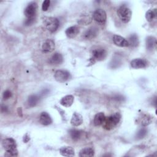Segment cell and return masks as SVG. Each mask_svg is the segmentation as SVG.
Returning <instances> with one entry per match:
<instances>
[{
    "label": "cell",
    "instance_id": "obj_18",
    "mask_svg": "<svg viewBox=\"0 0 157 157\" xmlns=\"http://www.w3.org/2000/svg\"><path fill=\"white\" fill-rule=\"evenodd\" d=\"M74 97L72 95L69 94L63 97L60 100L59 103L64 107H69L72 105L74 102Z\"/></svg>",
    "mask_w": 157,
    "mask_h": 157
},
{
    "label": "cell",
    "instance_id": "obj_15",
    "mask_svg": "<svg viewBox=\"0 0 157 157\" xmlns=\"http://www.w3.org/2000/svg\"><path fill=\"white\" fill-rule=\"evenodd\" d=\"M39 121L40 123L44 126L49 125L52 123V120L50 115L46 112H43L40 113Z\"/></svg>",
    "mask_w": 157,
    "mask_h": 157
},
{
    "label": "cell",
    "instance_id": "obj_14",
    "mask_svg": "<svg viewBox=\"0 0 157 157\" xmlns=\"http://www.w3.org/2000/svg\"><path fill=\"white\" fill-rule=\"evenodd\" d=\"M63 62V55L59 53H55L49 59V63L52 65H59Z\"/></svg>",
    "mask_w": 157,
    "mask_h": 157
},
{
    "label": "cell",
    "instance_id": "obj_31",
    "mask_svg": "<svg viewBox=\"0 0 157 157\" xmlns=\"http://www.w3.org/2000/svg\"><path fill=\"white\" fill-rule=\"evenodd\" d=\"M29 140H30V138H29V137L28 136V134H26L24 136V137H23V141L26 143V142H28Z\"/></svg>",
    "mask_w": 157,
    "mask_h": 157
},
{
    "label": "cell",
    "instance_id": "obj_21",
    "mask_svg": "<svg viewBox=\"0 0 157 157\" xmlns=\"http://www.w3.org/2000/svg\"><path fill=\"white\" fill-rule=\"evenodd\" d=\"M105 118H106V117L103 112L97 113L94 117V120H93L94 124L96 126L102 125L103 124V123L104 122Z\"/></svg>",
    "mask_w": 157,
    "mask_h": 157
},
{
    "label": "cell",
    "instance_id": "obj_6",
    "mask_svg": "<svg viewBox=\"0 0 157 157\" xmlns=\"http://www.w3.org/2000/svg\"><path fill=\"white\" fill-rule=\"evenodd\" d=\"M71 77V74L69 71L63 69L57 70L54 74L55 79L60 83H63L68 80H69Z\"/></svg>",
    "mask_w": 157,
    "mask_h": 157
},
{
    "label": "cell",
    "instance_id": "obj_8",
    "mask_svg": "<svg viewBox=\"0 0 157 157\" xmlns=\"http://www.w3.org/2000/svg\"><path fill=\"white\" fill-rule=\"evenodd\" d=\"M93 18L94 20L97 23L100 24H104L107 19L106 12L102 9H98L93 12Z\"/></svg>",
    "mask_w": 157,
    "mask_h": 157
},
{
    "label": "cell",
    "instance_id": "obj_9",
    "mask_svg": "<svg viewBox=\"0 0 157 157\" xmlns=\"http://www.w3.org/2000/svg\"><path fill=\"white\" fill-rule=\"evenodd\" d=\"M98 28L96 26H91L87 29L83 34V37L86 40H91L94 39L98 34Z\"/></svg>",
    "mask_w": 157,
    "mask_h": 157
},
{
    "label": "cell",
    "instance_id": "obj_4",
    "mask_svg": "<svg viewBox=\"0 0 157 157\" xmlns=\"http://www.w3.org/2000/svg\"><path fill=\"white\" fill-rule=\"evenodd\" d=\"M44 25L45 28L51 33L56 31L59 25V21L55 17H45L44 19Z\"/></svg>",
    "mask_w": 157,
    "mask_h": 157
},
{
    "label": "cell",
    "instance_id": "obj_10",
    "mask_svg": "<svg viewBox=\"0 0 157 157\" xmlns=\"http://www.w3.org/2000/svg\"><path fill=\"white\" fill-rule=\"evenodd\" d=\"M130 64L134 69H142L147 66L148 63L143 58H136L131 61Z\"/></svg>",
    "mask_w": 157,
    "mask_h": 157
},
{
    "label": "cell",
    "instance_id": "obj_25",
    "mask_svg": "<svg viewBox=\"0 0 157 157\" xmlns=\"http://www.w3.org/2000/svg\"><path fill=\"white\" fill-rule=\"evenodd\" d=\"M157 15L156 9H149L145 13V18L148 21H151Z\"/></svg>",
    "mask_w": 157,
    "mask_h": 157
},
{
    "label": "cell",
    "instance_id": "obj_19",
    "mask_svg": "<svg viewBox=\"0 0 157 157\" xmlns=\"http://www.w3.org/2000/svg\"><path fill=\"white\" fill-rule=\"evenodd\" d=\"M59 153L64 156H74L75 155L74 148L69 146H64L60 148Z\"/></svg>",
    "mask_w": 157,
    "mask_h": 157
},
{
    "label": "cell",
    "instance_id": "obj_22",
    "mask_svg": "<svg viewBox=\"0 0 157 157\" xmlns=\"http://www.w3.org/2000/svg\"><path fill=\"white\" fill-rule=\"evenodd\" d=\"M78 155L80 157H91L94 155V150L91 147H86L80 151Z\"/></svg>",
    "mask_w": 157,
    "mask_h": 157
},
{
    "label": "cell",
    "instance_id": "obj_30",
    "mask_svg": "<svg viewBox=\"0 0 157 157\" xmlns=\"http://www.w3.org/2000/svg\"><path fill=\"white\" fill-rule=\"evenodd\" d=\"M8 111V108L7 106H6L5 105H2L1 106V112L2 113H5L7 112Z\"/></svg>",
    "mask_w": 157,
    "mask_h": 157
},
{
    "label": "cell",
    "instance_id": "obj_13",
    "mask_svg": "<svg viewBox=\"0 0 157 157\" xmlns=\"http://www.w3.org/2000/svg\"><path fill=\"white\" fill-rule=\"evenodd\" d=\"M79 33V28L77 26H72L66 29L65 34L66 36L70 39L75 37Z\"/></svg>",
    "mask_w": 157,
    "mask_h": 157
},
{
    "label": "cell",
    "instance_id": "obj_5",
    "mask_svg": "<svg viewBox=\"0 0 157 157\" xmlns=\"http://www.w3.org/2000/svg\"><path fill=\"white\" fill-rule=\"evenodd\" d=\"M37 10V4L36 2H31L28 4L24 10V14L27 19H35Z\"/></svg>",
    "mask_w": 157,
    "mask_h": 157
},
{
    "label": "cell",
    "instance_id": "obj_11",
    "mask_svg": "<svg viewBox=\"0 0 157 157\" xmlns=\"http://www.w3.org/2000/svg\"><path fill=\"white\" fill-rule=\"evenodd\" d=\"M55 48V44L53 40L48 39L44 41L42 45V50L44 53H50L54 50Z\"/></svg>",
    "mask_w": 157,
    "mask_h": 157
},
{
    "label": "cell",
    "instance_id": "obj_26",
    "mask_svg": "<svg viewBox=\"0 0 157 157\" xmlns=\"http://www.w3.org/2000/svg\"><path fill=\"white\" fill-rule=\"evenodd\" d=\"M69 132L71 139L73 140H75V141L78 140L81 137V136H82L81 131L75 129H72L69 130Z\"/></svg>",
    "mask_w": 157,
    "mask_h": 157
},
{
    "label": "cell",
    "instance_id": "obj_29",
    "mask_svg": "<svg viewBox=\"0 0 157 157\" xmlns=\"http://www.w3.org/2000/svg\"><path fill=\"white\" fill-rule=\"evenodd\" d=\"M11 96H12V93H11V91H9V90H6V91L3 93L2 97H3V99H4V100H6V99H9Z\"/></svg>",
    "mask_w": 157,
    "mask_h": 157
},
{
    "label": "cell",
    "instance_id": "obj_12",
    "mask_svg": "<svg viewBox=\"0 0 157 157\" xmlns=\"http://www.w3.org/2000/svg\"><path fill=\"white\" fill-rule=\"evenodd\" d=\"M113 44L120 47H129V44L128 40L119 35H114L113 37Z\"/></svg>",
    "mask_w": 157,
    "mask_h": 157
},
{
    "label": "cell",
    "instance_id": "obj_2",
    "mask_svg": "<svg viewBox=\"0 0 157 157\" xmlns=\"http://www.w3.org/2000/svg\"><path fill=\"white\" fill-rule=\"evenodd\" d=\"M121 120V115L118 112H116L108 117L105 118L103 123L102 127L106 130H111L113 129L120 122Z\"/></svg>",
    "mask_w": 157,
    "mask_h": 157
},
{
    "label": "cell",
    "instance_id": "obj_24",
    "mask_svg": "<svg viewBox=\"0 0 157 157\" xmlns=\"http://www.w3.org/2000/svg\"><path fill=\"white\" fill-rule=\"evenodd\" d=\"M127 40L129 44V47H136L139 44L138 36L136 34H131L129 37L128 40Z\"/></svg>",
    "mask_w": 157,
    "mask_h": 157
},
{
    "label": "cell",
    "instance_id": "obj_7",
    "mask_svg": "<svg viewBox=\"0 0 157 157\" xmlns=\"http://www.w3.org/2000/svg\"><path fill=\"white\" fill-rule=\"evenodd\" d=\"M92 59L96 61L104 60L107 56V52L102 47H96L92 50Z\"/></svg>",
    "mask_w": 157,
    "mask_h": 157
},
{
    "label": "cell",
    "instance_id": "obj_17",
    "mask_svg": "<svg viewBox=\"0 0 157 157\" xmlns=\"http://www.w3.org/2000/svg\"><path fill=\"white\" fill-rule=\"evenodd\" d=\"M156 47V39L153 36H148L146 39V48L148 51H153Z\"/></svg>",
    "mask_w": 157,
    "mask_h": 157
},
{
    "label": "cell",
    "instance_id": "obj_16",
    "mask_svg": "<svg viewBox=\"0 0 157 157\" xmlns=\"http://www.w3.org/2000/svg\"><path fill=\"white\" fill-rule=\"evenodd\" d=\"M82 123H83L82 116L77 112L74 113L71 120V124L73 126H78L80 124H82Z\"/></svg>",
    "mask_w": 157,
    "mask_h": 157
},
{
    "label": "cell",
    "instance_id": "obj_28",
    "mask_svg": "<svg viewBox=\"0 0 157 157\" xmlns=\"http://www.w3.org/2000/svg\"><path fill=\"white\" fill-rule=\"evenodd\" d=\"M50 1L49 0H45L43 2H42V9L43 11H47L50 6Z\"/></svg>",
    "mask_w": 157,
    "mask_h": 157
},
{
    "label": "cell",
    "instance_id": "obj_23",
    "mask_svg": "<svg viewBox=\"0 0 157 157\" xmlns=\"http://www.w3.org/2000/svg\"><path fill=\"white\" fill-rule=\"evenodd\" d=\"M40 100V96L37 94H32L29 96L27 102L29 107H33L36 106Z\"/></svg>",
    "mask_w": 157,
    "mask_h": 157
},
{
    "label": "cell",
    "instance_id": "obj_3",
    "mask_svg": "<svg viewBox=\"0 0 157 157\" xmlns=\"http://www.w3.org/2000/svg\"><path fill=\"white\" fill-rule=\"evenodd\" d=\"M117 14L120 19L125 23H128L132 17V12L131 9L125 5H122L118 9Z\"/></svg>",
    "mask_w": 157,
    "mask_h": 157
},
{
    "label": "cell",
    "instance_id": "obj_27",
    "mask_svg": "<svg viewBox=\"0 0 157 157\" xmlns=\"http://www.w3.org/2000/svg\"><path fill=\"white\" fill-rule=\"evenodd\" d=\"M147 129L146 128H142L140 129L139 131L136 133V139L139 140V139H143L147 135Z\"/></svg>",
    "mask_w": 157,
    "mask_h": 157
},
{
    "label": "cell",
    "instance_id": "obj_1",
    "mask_svg": "<svg viewBox=\"0 0 157 157\" xmlns=\"http://www.w3.org/2000/svg\"><path fill=\"white\" fill-rule=\"evenodd\" d=\"M2 145L6 150L4 156H17L18 150L17 149V144L15 140L11 137H7L3 139Z\"/></svg>",
    "mask_w": 157,
    "mask_h": 157
},
{
    "label": "cell",
    "instance_id": "obj_20",
    "mask_svg": "<svg viewBox=\"0 0 157 157\" xmlns=\"http://www.w3.org/2000/svg\"><path fill=\"white\" fill-rule=\"evenodd\" d=\"M153 117H151V116H150L149 114L144 113L140 116L139 118V123L143 126H145L151 123Z\"/></svg>",
    "mask_w": 157,
    "mask_h": 157
}]
</instances>
